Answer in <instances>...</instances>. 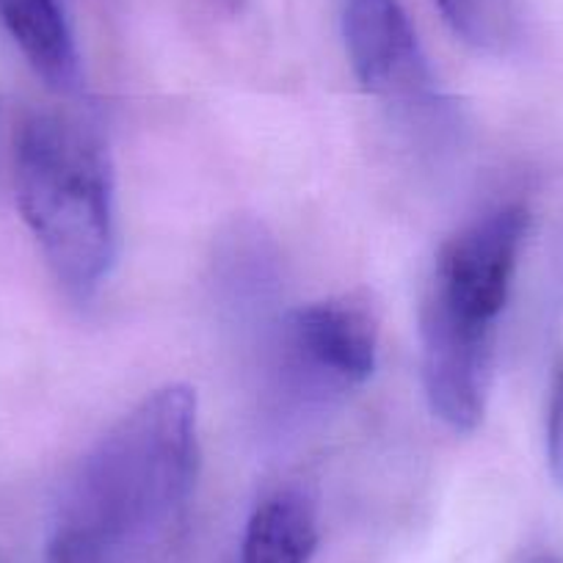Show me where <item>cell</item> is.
Wrapping results in <instances>:
<instances>
[{
    "label": "cell",
    "instance_id": "cell-1",
    "mask_svg": "<svg viewBox=\"0 0 563 563\" xmlns=\"http://www.w3.org/2000/svg\"><path fill=\"white\" fill-rule=\"evenodd\" d=\"M197 393L166 384L86 453L47 541V563H150L183 528L199 478Z\"/></svg>",
    "mask_w": 563,
    "mask_h": 563
},
{
    "label": "cell",
    "instance_id": "cell-2",
    "mask_svg": "<svg viewBox=\"0 0 563 563\" xmlns=\"http://www.w3.org/2000/svg\"><path fill=\"white\" fill-rule=\"evenodd\" d=\"M14 188L64 294L78 305L95 299L119 254L117 186L100 135L58 113L25 119L14 141Z\"/></svg>",
    "mask_w": 563,
    "mask_h": 563
},
{
    "label": "cell",
    "instance_id": "cell-3",
    "mask_svg": "<svg viewBox=\"0 0 563 563\" xmlns=\"http://www.w3.org/2000/svg\"><path fill=\"white\" fill-rule=\"evenodd\" d=\"M530 210L511 202L440 249L420 310L422 365L470 376L495 365L497 321L511 296Z\"/></svg>",
    "mask_w": 563,
    "mask_h": 563
},
{
    "label": "cell",
    "instance_id": "cell-4",
    "mask_svg": "<svg viewBox=\"0 0 563 563\" xmlns=\"http://www.w3.org/2000/svg\"><path fill=\"white\" fill-rule=\"evenodd\" d=\"M378 316L365 294L290 310L279 329L282 382L307 400L362 387L376 373Z\"/></svg>",
    "mask_w": 563,
    "mask_h": 563
},
{
    "label": "cell",
    "instance_id": "cell-5",
    "mask_svg": "<svg viewBox=\"0 0 563 563\" xmlns=\"http://www.w3.org/2000/svg\"><path fill=\"white\" fill-rule=\"evenodd\" d=\"M343 36L351 69L367 95L406 117L442 106L429 58L398 0H343Z\"/></svg>",
    "mask_w": 563,
    "mask_h": 563
},
{
    "label": "cell",
    "instance_id": "cell-6",
    "mask_svg": "<svg viewBox=\"0 0 563 563\" xmlns=\"http://www.w3.org/2000/svg\"><path fill=\"white\" fill-rule=\"evenodd\" d=\"M0 25L53 91L78 95L84 86V67L58 0H0Z\"/></svg>",
    "mask_w": 563,
    "mask_h": 563
},
{
    "label": "cell",
    "instance_id": "cell-7",
    "mask_svg": "<svg viewBox=\"0 0 563 563\" xmlns=\"http://www.w3.org/2000/svg\"><path fill=\"white\" fill-rule=\"evenodd\" d=\"M318 550V514L299 489L265 497L249 517L238 563H310Z\"/></svg>",
    "mask_w": 563,
    "mask_h": 563
},
{
    "label": "cell",
    "instance_id": "cell-8",
    "mask_svg": "<svg viewBox=\"0 0 563 563\" xmlns=\"http://www.w3.org/2000/svg\"><path fill=\"white\" fill-rule=\"evenodd\" d=\"M453 34L481 53L511 51L522 25L519 0H434Z\"/></svg>",
    "mask_w": 563,
    "mask_h": 563
},
{
    "label": "cell",
    "instance_id": "cell-9",
    "mask_svg": "<svg viewBox=\"0 0 563 563\" xmlns=\"http://www.w3.org/2000/svg\"><path fill=\"white\" fill-rule=\"evenodd\" d=\"M547 464L555 486L563 489V356L552 367L550 400H547Z\"/></svg>",
    "mask_w": 563,
    "mask_h": 563
},
{
    "label": "cell",
    "instance_id": "cell-10",
    "mask_svg": "<svg viewBox=\"0 0 563 563\" xmlns=\"http://www.w3.org/2000/svg\"><path fill=\"white\" fill-rule=\"evenodd\" d=\"M530 563H563V561H561V558H555V555H539L536 561H530Z\"/></svg>",
    "mask_w": 563,
    "mask_h": 563
}]
</instances>
